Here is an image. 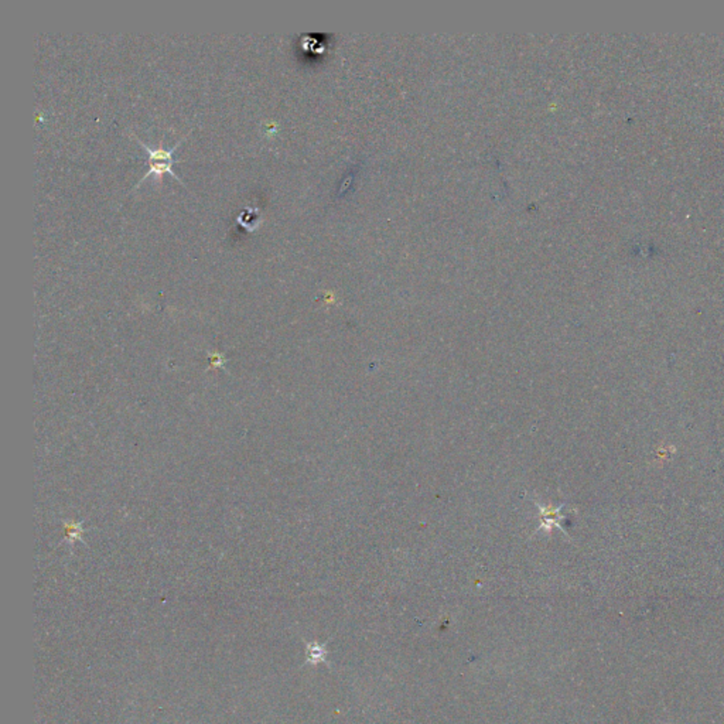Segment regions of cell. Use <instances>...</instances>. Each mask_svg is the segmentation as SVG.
<instances>
[{
    "label": "cell",
    "instance_id": "obj_1",
    "mask_svg": "<svg viewBox=\"0 0 724 724\" xmlns=\"http://www.w3.org/2000/svg\"><path fill=\"white\" fill-rule=\"evenodd\" d=\"M190 133H191V130H190V132H189L187 135H184L183 137H181V139H180V140H178V141L175 143V144H174V146H173L171 149H163V148H152V146H149V144H146V143H143V141H141V140H140L139 137H136L135 135H132V137H133V139H136V140H137V141L140 143V146L143 148V150H144V152H146V153H148V156H149V157H148V166H149V169H148L146 174H144V175H143V177L140 178V181H139V183L136 184V187H135V189H137V187H139V186H140V184L143 183V181H144V180H146V178H148L149 175H152V174H156V175L162 177V175H163V173H170V174H171L173 177H175V178H177V181H180V183H183V181H181V178H180V177H178V175H177V174H175V173H174L173 170H171L173 164H174V163H177V162H175V160L173 159V153H174V152H175V149H177L178 146H180V144H181V141H183V140H184V139H186V137H187V136H189Z\"/></svg>",
    "mask_w": 724,
    "mask_h": 724
}]
</instances>
